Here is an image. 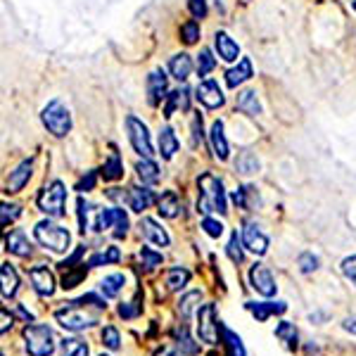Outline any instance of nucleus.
Returning <instances> with one entry per match:
<instances>
[{"label":"nucleus","mask_w":356,"mask_h":356,"mask_svg":"<svg viewBox=\"0 0 356 356\" xmlns=\"http://www.w3.org/2000/svg\"><path fill=\"white\" fill-rule=\"evenodd\" d=\"M107 309L105 300H100L97 295H83L79 300L69 302L65 309L55 314L57 323L65 330L79 332L86 328H93L95 323H100V314Z\"/></svg>","instance_id":"obj_1"},{"label":"nucleus","mask_w":356,"mask_h":356,"mask_svg":"<svg viewBox=\"0 0 356 356\" xmlns=\"http://www.w3.org/2000/svg\"><path fill=\"white\" fill-rule=\"evenodd\" d=\"M200 197H197V211L202 214H211V211H219L226 214V191H223V183L214 174H202L197 178Z\"/></svg>","instance_id":"obj_2"},{"label":"nucleus","mask_w":356,"mask_h":356,"mask_svg":"<svg viewBox=\"0 0 356 356\" xmlns=\"http://www.w3.org/2000/svg\"><path fill=\"white\" fill-rule=\"evenodd\" d=\"M41 122L48 129V134L55 138H65L72 131V114L60 100H50L41 112Z\"/></svg>","instance_id":"obj_3"},{"label":"nucleus","mask_w":356,"mask_h":356,"mask_svg":"<svg viewBox=\"0 0 356 356\" xmlns=\"http://www.w3.org/2000/svg\"><path fill=\"white\" fill-rule=\"evenodd\" d=\"M33 235H36L38 243L53 252H67L69 243H72V235H69L67 228L57 226V223H53L50 219L38 221L36 228H33Z\"/></svg>","instance_id":"obj_4"},{"label":"nucleus","mask_w":356,"mask_h":356,"mask_svg":"<svg viewBox=\"0 0 356 356\" xmlns=\"http://www.w3.org/2000/svg\"><path fill=\"white\" fill-rule=\"evenodd\" d=\"M65 202H67V188L62 181H53L38 193L36 204L43 214L48 216H62L65 214Z\"/></svg>","instance_id":"obj_5"},{"label":"nucleus","mask_w":356,"mask_h":356,"mask_svg":"<svg viewBox=\"0 0 356 356\" xmlns=\"http://www.w3.org/2000/svg\"><path fill=\"white\" fill-rule=\"evenodd\" d=\"M24 342L31 356H50L55 352V335L48 325H26Z\"/></svg>","instance_id":"obj_6"},{"label":"nucleus","mask_w":356,"mask_h":356,"mask_svg":"<svg viewBox=\"0 0 356 356\" xmlns=\"http://www.w3.org/2000/svg\"><path fill=\"white\" fill-rule=\"evenodd\" d=\"M126 131H129V140L134 145V150L140 157H152V140L150 134H147V126L138 117H129L126 119Z\"/></svg>","instance_id":"obj_7"},{"label":"nucleus","mask_w":356,"mask_h":356,"mask_svg":"<svg viewBox=\"0 0 356 356\" xmlns=\"http://www.w3.org/2000/svg\"><path fill=\"white\" fill-rule=\"evenodd\" d=\"M110 228H114L117 238H124L126 235V231H129V216H126L124 209L112 207V209H102L100 214H97L95 231H110Z\"/></svg>","instance_id":"obj_8"},{"label":"nucleus","mask_w":356,"mask_h":356,"mask_svg":"<svg viewBox=\"0 0 356 356\" xmlns=\"http://www.w3.org/2000/svg\"><path fill=\"white\" fill-rule=\"evenodd\" d=\"M197 335L207 344H216L219 340V323H216V309L214 304H204L197 314Z\"/></svg>","instance_id":"obj_9"},{"label":"nucleus","mask_w":356,"mask_h":356,"mask_svg":"<svg viewBox=\"0 0 356 356\" xmlns=\"http://www.w3.org/2000/svg\"><path fill=\"white\" fill-rule=\"evenodd\" d=\"M243 243H245L247 250L254 252L257 257H261V254H266V252H268V238H266V233H264L259 223H254V221H247L245 223V228H243Z\"/></svg>","instance_id":"obj_10"},{"label":"nucleus","mask_w":356,"mask_h":356,"mask_svg":"<svg viewBox=\"0 0 356 356\" xmlns=\"http://www.w3.org/2000/svg\"><path fill=\"white\" fill-rule=\"evenodd\" d=\"M250 283L261 297H273L275 290H278V285H275L271 271H268L264 264H254V266L250 268Z\"/></svg>","instance_id":"obj_11"},{"label":"nucleus","mask_w":356,"mask_h":356,"mask_svg":"<svg viewBox=\"0 0 356 356\" xmlns=\"http://www.w3.org/2000/svg\"><path fill=\"white\" fill-rule=\"evenodd\" d=\"M195 93H197V100L202 102L207 110H219V107H223V102H226L221 86L216 83L214 79H207V81H202L197 86Z\"/></svg>","instance_id":"obj_12"},{"label":"nucleus","mask_w":356,"mask_h":356,"mask_svg":"<svg viewBox=\"0 0 356 356\" xmlns=\"http://www.w3.org/2000/svg\"><path fill=\"white\" fill-rule=\"evenodd\" d=\"M29 278L33 283V290L41 297H50L55 292V275L48 266H33L29 271Z\"/></svg>","instance_id":"obj_13"},{"label":"nucleus","mask_w":356,"mask_h":356,"mask_svg":"<svg viewBox=\"0 0 356 356\" xmlns=\"http://www.w3.org/2000/svg\"><path fill=\"white\" fill-rule=\"evenodd\" d=\"M166 88H169L166 74L162 69H154L150 76H147V102H150L152 107H157L166 97Z\"/></svg>","instance_id":"obj_14"},{"label":"nucleus","mask_w":356,"mask_h":356,"mask_svg":"<svg viewBox=\"0 0 356 356\" xmlns=\"http://www.w3.org/2000/svg\"><path fill=\"white\" fill-rule=\"evenodd\" d=\"M33 174V159H24L19 166H17L15 171H10L8 176V183H5V188H8V193H19L22 188L29 183V178Z\"/></svg>","instance_id":"obj_15"},{"label":"nucleus","mask_w":356,"mask_h":356,"mask_svg":"<svg viewBox=\"0 0 356 356\" xmlns=\"http://www.w3.org/2000/svg\"><path fill=\"white\" fill-rule=\"evenodd\" d=\"M140 233H143V238L145 240H150L152 245H157V247H166L171 243V238H169V233L164 231L162 226H159L154 219H143L140 221Z\"/></svg>","instance_id":"obj_16"},{"label":"nucleus","mask_w":356,"mask_h":356,"mask_svg":"<svg viewBox=\"0 0 356 356\" xmlns=\"http://www.w3.org/2000/svg\"><path fill=\"white\" fill-rule=\"evenodd\" d=\"M209 140H211V150H214L216 159H221V162H226L228 157H231V147H228V140H226V134H223V122L211 124V134H209Z\"/></svg>","instance_id":"obj_17"},{"label":"nucleus","mask_w":356,"mask_h":356,"mask_svg":"<svg viewBox=\"0 0 356 356\" xmlns=\"http://www.w3.org/2000/svg\"><path fill=\"white\" fill-rule=\"evenodd\" d=\"M214 45H216V53H219L223 62H235L240 57V45L235 43L226 31H216Z\"/></svg>","instance_id":"obj_18"},{"label":"nucleus","mask_w":356,"mask_h":356,"mask_svg":"<svg viewBox=\"0 0 356 356\" xmlns=\"http://www.w3.org/2000/svg\"><path fill=\"white\" fill-rule=\"evenodd\" d=\"M252 76H254V69H252L250 57H243V60L238 62V67L226 72V83L231 86V88H238V86H243L245 81H250Z\"/></svg>","instance_id":"obj_19"},{"label":"nucleus","mask_w":356,"mask_h":356,"mask_svg":"<svg viewBox=\"0 0 356 356\" xmlns=\"http://www.w3.org/2000/svg\"><path fill=\"white\" fill-rule=\"evenodd\" d=\"M5 250H8L10 254H17V257L31 254V245H29V240H26V233L19 231V228H15L13 233L5 235Z\"/></svg>","instance_id":"obj_20"},{"label":"nucleus","mask_w":356,"mask_h":356,"mask_svg":"<svg viewBox=\"0 0 356 356\" xmlns=\"http://www.w3.org/2000/svg\"><path fill=\"white\" fill-rule=\"evenodd\" d=\"M169 72L171 76L176 79V81H186L188 76H191L193 72V60L188 53H178L169 60Z\"/></svg>","instance_id":"obj_21"},{"label":"nucleus","mask_w":356,"mask_h":356,"mask_svg":"<svg viewBox=\"0 0 356 356\" xmlns=\"http://www.w3.org/2000/svg\"><path fill=\"white\" fill-rule=\"evenodd\" d=\"M157 207H159L157 211L164 219H176L178 211H181V200H178V195L174 191H166L162 193V197L157 200Z\"/></svg>","instance_id":"obj_22"},{"label":"nucleus","mask_w":356,"mask_h":356,"mask_svg":"<svg viewBox=\"0 0 356 356\" xmlns=\"http://www.w3.org/2000/svg\"><path fill=\"white\" fill-rule=\"evenodd\" d=\"M178 145H181V143H178L174 129L164 126V129L159 131V154H162L164 159H171L178 152Z\"/></svg>","instance_id":"obj_23"},{"label":"nucleus","mask_w":356,"mask_h":356,"mask_svg":"<svg viewBox=\"0 0 356 356\" xmlns=\"http://www.w3.org/2000/svg\"><path fill=\"white\" fill-rule=\"evenodd\" d=\"M154 202V195L152 191H147V188H131L129 191V207L134 211H145L147 207H150Z\"/></svg>","instance_id":"obj_24"},{"label":"nucleus","mask_w":356,"mask_h":356,"mask_svg":"<svg viewBox=\"0 0 356 356\" xmlns=\"http://www.w3.org/2000/svg\"><path fill=\"white\" fill-rule=\"evenodd\" d=\"M0 278H3V297L5 300H13V297L17 295V288H19V275H17L15 266L3 264V268H0Z\"/></svg>","instance_id":"obj_25"},{"label":"nucleus","mask_w":356,"mask_h":356,"mask_svg":"<svg viewBox=\"0 0 356 356\" xmlns=\"http://www.w3.org/2000/svg\"><path fill=\"white\" fill-rule=\"evenodd\" d=\"M252 314L257 316V321H266L273 314H285V302H259V304H247Z\"/></svg>","instance_id":"obj_26"},{"label":"nucleus","mask_w":356,"mask_h":356,"mask_svg":"<svg viewBox=\"0 0 356 356\" xmlns=\"http://www.w3.org/2000/svg\"><path fill=\"white\" fill-rule=\"evenodd\" d=\"M235 105H238L240 112L250 114V117H257V114H261L259 97H257L254 90H243V93H238V100H235Z\"/></svg>","instance_id":"obj_27"},{"label":"nucleus","mask_w":356,"mask_h":356,"mask_svg":"<svg viewBox=\"0 0 356 356\" xmlns=\"http://www.w3.org/2000/svg\"><path fill=\"white\" fill-rule=\"evenodd\" d=\"M136 174L143 183H157L159 181V166L152 162L150 157H143L136 164Z\"/></svg>","instance_id":"obj_28"},{"label":"nucleus","mask_w":356,"mask_h":356,"mask_svg":"<svg viewBox=\"0 0 356 356\" xmlns=\"http://www.w3.org/2000/svg\"><path fill=\"white\" fill-rule=\"evenodd\" d=\"M122 176H124L122 157H119V152H112L110 159H107L105 166H102V178H105V181H119Z\"/></svg>","instance_id":"obj_29"},{"label":"nucleus","mask_w":356,"mask_h":356,"mask_svg":"<svg viewBox=\"0 0 356 356\" xmlns=\"http://www.w3.org/2000/svg\"><path fill=\"white\" fill-rule=\"evenodd\" d=\"M188 280H191V271H186V268L176 266V268H171L169 275H166V288H169L171 292H178V290L186 288Z\"/></svg>","instance_id":"obj_30"},{"label":"nucleus","mask_w":356,"mask_h":356,"mask_svg":"<svg viewBox=\"0 0 356 356\" xmlns=\"http://www.w3.org/2000/svg\"><path fill=\"white\" fill-rule=\"evenodd\" d=\"M65 275H62V288L65 290H72V288H76L79 283H81V280L86 278V273H88V266H86V264H81V266H67L65 268Z\"/></svg>","instance_id":"obj_31"},{"label":"nucleus","mask_w":356,"mask_h":356,"mask_svg":"<svg viewBox=\"0 0 356 356\" xmlns=\"http://www.w3.org/2000/svg\"><path fill=\"white\" fill-rule=\"evenodd\" d=\"M124 285H126L124 275L122 273H112V275H107V278L100 283V290H102V295L110 297V300H112V297H117L119 292H122Z\"/></svg>","instance_id":"obj_32"},{"label":"nucleus","mask_w":356,"mask_h":356,"mask_svg":"<svg viewBox=\"0 0 356 356\" xmlns=\"http://www.w3.org/2000/svg\"><path fill=\"white\" fill-rule=\"evenodd\" d=\"M275 337H278L280 342H285V347L288 349H297V340H300V335H297V328L292 323H278V328H275Z\"/></svg>","instance_id":"obj_33"},{"label":"nucleus","mask_w":356,"mask_h":356,"mask_svg":"<svg viewBox=\"0 0 356 356\" xmlns=\"http://www.w3.org/2000/svg\"><path fill=\"white\" fill-rule=\"evenodd\" d=\"M176 347H178V352L186 354V356H195V354H197V344H195L193 337L188 335L186 325H181L178 332H176Z\"/></svg>","instance_id":"obj_34"},{"label":"nucleus","mask_w":356,"mask_h":356,"mask_svg":"<svg viewBox=\"0 0 356 356\" xmlns=\"http://www.w3.org/2000/svg\"><path fill=\"white\" fill-rule=\"evenodd\" d=\"M188 95H191V90H188V88L169 93V102H166V107H164V117H171L176 107H183V110H188Z\"/></svg>","instance_id":"obj_35"},{"label":"nucleus","mask_w":356,"mask_h":356,"mask_svg":"<svg viewBox=\"0 0 356 356\" xmlns=\"http://www.w3.org/2000/svg\"><path fill=\"white\" fill-rule=\"evenodd\" d=\"M62 356H88V344L79 337H67L62 340Z\"/></svg>","instance_id":"obj_36"},{"label":"nucleus","mask_w":356,"mask_h":356,"mask_svg":"<svg viewBox=\"0 0 356 356\" xmlns=\"http://www.w3.org/2000/svg\"><path fill=\"white\" fill-rule=\"evenodd\" d=\"M119 250L117 247H107V250H102V252H97V254H93L88 259V266L90 268H97V266H102V264H114V261H119Z\"/></svg>","instance_id":"obj_37"},{"label":"nucleus","mask_w":356,"mask_h":356,"mask_svg":"<svg viewBox=\"0 0 356 356\" xmlns=\"http://www.w3.org/2000/svg\"><path fill=\"white\" fill-rule=\"evenodd\" d=\"M235 169L240 171V174H257V171H259V159L254 157V154L252 152H243L238 157V162H235Z\"/></svg>","instance_id":"obj_38"},{"label":"nucleus","mask_w":356,"mask_h":356,"mask_svg":"<svg viewBox=\"0 0 356 356\" xmlns=\"http://www.w3.org/2000/svg\"><path fill=\"white\" fill-rule=\"evenodd\" d=\"M200 300H202L200 292H188V295L178 302V314H181V318H191V314L195 312V307L200 304Z\"/></svg>","instance_id":"obj_39"},{"label":"nucleus","mask_w":356,"mask_h":356,"mask_svg":"<svg viewBox=\"0 0 356 356\" xmlns=\"http://www.w3.org/2000/svg\"><path fill=\"white\" fill-rule=\"evenodd\" d=\"M228 257H231L233 264H243L245 259V252H243V243H240V235L238 231L231 233V240H228V247H226Z\"/></svg>","instance_id":"obj_40"},{"label":"nucleus","mask_w":356,"mask_h":356,"mask_svg":"<svg viewBox=\"0 0 356 356\" xmlns=\"http://www.w3.org/2000/svg\"><path fill=\"white\" fill-rule=\"evenodd\" d=\"M214 67H216V60H214V55H211V50H200V55H197V74L200 76H207L209 72H214Z\"/></svg>","instance_id":"obj_41"},{"label":"nucleus","mask_w":356,"mask_h":356,"mask_svg":"<svg viewBox=\"0 0 356 356\" xmlns=\"http://www.w3.org/2000/svg\"><path fill=\"white\" fill-rule=\"evenodd\" d=\"M223 337H226V344H228V352H231V356H247L245 347H243V340H240L231 328H223Z\"/></svg>","instance_id":"obj_42"},{"label":"nucleus","mask_w":356,"mask_h":356,"mask_svg":"<svg viewBox=\"0 0 356 356\" xmlns=\"http://www.w3.org/2000/svg\"><path fill=\"white\" fill-rule=\"evenodd\" d=\"M181 38H183V43H186V45L197 43L200 41V24H197V22H195V19L186 22V24L181 26Z\"/></svg>","instance_id":"obj_43"},{"label":"nucleus","mask_w":356,"mask_h":356,"mask_svg":"<svg viewBox=\"0 0 356 356\" xmlns=\"http://www.w3.org/2000/svg\"><path fill=\"white\" fill-rule=\"evenodd\" d=\"M76 207H79V223H81V231L86 233L90 228V214H93V204L86 202L83 197H79Z\"/></svg>","instance_id":"obj_44"},{"label":"nucleus","mask_w":356,"mask_h":356,"mask_svg":"<svg viewBox=\"0 0 356 356\" xmlns=\"http://www.w3.org/2000/svg\"><path fill=\"white\" fill-rule=\"evenodd\" d=\"M140 261H143V266H145V268H157L159 264H162V254H159V252L147 250V247H143V250H140Z\"/></svg>","instance_id":"obj_45"},{"label":"nucleus","mask_w":356,"mask_h":356,"mask_svg":"<svg viewBox=\"0 0 356 356\" xmlns=\"http://www.w3.org/2000/svg\"><path fill=\"white\" fill-rule=\"evenodd\" d=\"M300 271L302 273H312V271H316V268H318V257L316 254H312V252H304V254H300Z\"/></svg>","instance_id":"obj_46"},{"label":"nucleus","mask_w":356,"mask_h":356,"mask_svg":"<svg viewBox=\"0 0 356 356\" xmlns=\"http://www.w3.org/2000/svg\"><path fill=\"white\" fill-rule=\"evenodd\" d=\"M119 342H122V337H119V330L112 328V325H107V328L102 330V344H105L107 349H119Z\"/></svg>","instance_id":"obj_47"},{"label":"nucleus","mask_w":356,"mask_h":356,"mask_svg":"<svg viewBox=\"0 0 356 356\" xmlns=\"http://www.w3.org/2000/svg\"><path fill=\"white\" fill-rule=\"evenodd\" d=\"M202 228H204V233L209 235V238H221V235H223V223L211 219V216H207V219L202 221Z\"/></svg>","instance_id":"obj_48"},{"label":"nucleus","mask_w":356,"mask_h":356,"mask_svg":"<svg viewBox=\"0 0 356 356\" xmlns=\"http://www.w3.org/2000/svg\"><path fill=\"white\" fill-rule=\"evenodd\" d=\"M342 273H344V278L349 280V283L356 288V254L354 257H347V259L342 261Z\"/></svg>","instance_id":"obj_49"},{"label":"nucleus","mask_w":356,"mask_h":356,"mask_svg":"<svg viewBox=\"0 0 356 356\" xmlns=\"http://www.w3.org/2000/svg\"><path fill=\"white\" fill-rule=\"evenodd\" d=\"M188 8L195 19H204L207 17V0H188Z\"/></svg>","instance_id":"obj_50"},{"label":"nucleus","mask_w":356,"mask_h":356,"mask_svg":"<svg viewBox=\"0 0 356 356\" xmlns=\"http://www.w3.org/2000/svg\"><path fill=\"white\" fill-rule=\"evenodd\" d=\"M19 214H22L19 204H8V202H3V226H8L10 221H15Z\"/></svg>","instance_id":"obj_51"},{"label":"nucleus","mask_w":356,"mask_h":356,"mask_svg":"<svg viewBox=\"0 0 356 356\" xmlns=\"http://www.w3.org/2000/svg\"><path fill=\"white\" fill-rule=\"evenodd\" d=\"M95 181H97V174H95V171H88V176L81 178V181L76 183V191H79V193H88V191H93Z\"/></svg>","instance_id":"obj_52"},{"label":"nucleus","mask_w":356,"mask_h":356,"mask_svg":"<svg viewBox=\"0 0 356 356\" xmlns=\"http://www.w3.org/2000/svg\"><path fill=\"white\" fill-rule=\"evenodd\" d=\"M138 314H140V307H136V302H129L119 307V316H122V318H134Z\"/></svg>","instance_id":"obj_53"},{"label":"nucleus","mask_w":356,"mask_h":356,"mask_svg":"<svg viewBox=\"0 0 356 356\" xmlns=\"http://www.w3.org/2000/svg\"><path fill=\"white\" fill-rule=\"evenodd\" d=\"M193 143L197 145V143H202V119L195 117L193 119Z\"/></svg>","instance_id":"obj_54"},{"label":"nucleus","mask_w":356,"mask_h":356,"mask_svg":"<svg viewBox=\"0 0 356 356\" xmlns=\"http://www.w3.org/2000/svg\"><path fill=\"white\" fill-rule=\"evenodd\" d=\"M342 328L347 330V332H352V335H356V314H354V316H349V318H344Z\"/></svg>","instance_id":"obj_55"},{"label":"nucleus","mask_w":356,"mask_h":356,"mask_svg":"<svg viewBox=\"0 0 356 356\" xmlns=\"http://www.w3.org/2000/svg\"><path fill=\"white\" fill-rule=\"evenodd\" d=\"M0 316H3V328H0V330L8 332V328H13V318H8V312H5V309L0 312Z\"/></svg>","instance_id":"obj_56"},{"label":"nucleus","mask_w":356,"mask_h":356,"mask_svg":"<svg viewBox=\"0 0 356 356\" xmlns=\"http://www.w3.org/2000/svg\"><path fill=\"white\" fill-rule=\"evenodd\" d=\"M154 356H178V354L174 352V349H169V347H162V349H159V352L154 354Z\"/></svg>","instance_id":"obj_57"},{"label":"nucleus","mask_w":356,"mask_h":356,"mask_svg":"<svg viewBox=\"0 0 356 356\" xmlns=\"http://www.w3.org/2000/svg\"><path fill=\"white\" fill-rule=\"evenodd\" d=\"M352 8H354V13H356V0H354V3H352Z\"/></svg>","instance_id":"obj_58"},{"label":"nucleus","mask_w":356,"mask_h":356,"mask_svg":"<svg viewBox=\"0 0 356 356\" xmlns=\"http://www.w3.org/2000/svg\"><path fill=\"white\" fill-rule=\"evenodd\" d=\"M209 356H219V354H216V352H211V354H209Z\"/></svg>","instance_id":"obj_59"},{"label":"nucleus","mask_w":356,"mask_h":356,"mask_svg":"<svg viewBox=\"0 0 356 356\" xmlns=\"http://www.w3.org/2000/svg\"><path fill=\"white\" fill-rule=\"evenodd\" d=\"M100 356H105V354H100Z\"/></svg>","instance_id":"obj_60"}]
</instances>
